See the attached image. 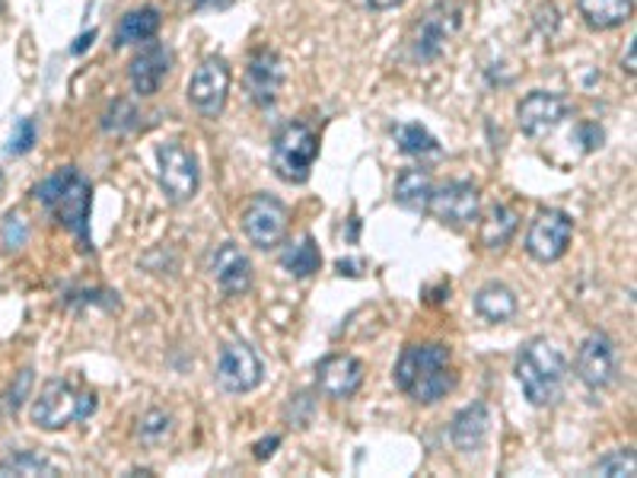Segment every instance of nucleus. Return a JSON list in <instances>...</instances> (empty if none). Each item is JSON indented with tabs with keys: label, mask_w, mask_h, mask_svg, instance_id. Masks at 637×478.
I'll return each instance as SVG.
<instances>
[{
	"label": "nucleus",
	"mask_w": 637,
	"mask_h": 478,
	"mask_svg": "<svg viewBox=\"0 0 637 478\" xmlns=\"http://www.w3.org/2000/svg\"><path fill=\"white\" fill-rule=\"evenodd\" d=\"M395 386L405 393L411 403L433 405L446 393H453L456 377L450 370V348L431 342V345H408L399 364H395Z\"/></svg>",
	"instance_id": "nucleus-1"
},
{
	"label": "nucleus",
	"mask_w": 637,
	"mask_h": 478,
	"mask_svg": "<svg viewBox=\"0 0 637 478\" xmlns=\"http://www.w3.org/2000/svg\"><path fill=\"white\" fill-rule=\"evenodd\" d=\"M35 202L45 204L51 217L64 230L74 233L83 252H93V236H90V207H93V185L76 173L74 166L58 170L54 176L42 179L35 185Z\"/></svg>",
	"instance_id": "nucleus-2"
},
{
	"label": "nucleus",
	"mask_w": 637,
	"mask_h": 478,
	"mask_svg": "<svg viewBox=\"0 0 637 478\" xmlns=\"http://www.w3.org/2000/svg\"><path fill=\"white\" fill-rule=\"evenodd\" d=\"M567 364L564 354L548 338H530L516 354V379L526 396V403L535 408H548L564 393Z\"/></svg>",
	"instance_id": "nucleus-3"
},
{
	"label": "nucleus",
	"mask_w": 637,
	"mask_h": 478,
	"mask_svg": "<svg viewBox=\"0 0 637 478\" xmlns=\"http://www.w3.org/2000/svg\"><path fill=\"white\" fill-rule=\"evenodd\" d=\"M96 411L93 393H76L68 379H49L32 399V425L42 430H61L74 421H86Z\"/></svg>",
	"instance_id": "nucleus-4"
},
{
	"label": "nucleus",
	"mask_w": 637,
	"mask_h": 478,
	"mask_svg": "<svg viewBox=\"0 0 637 478\" xmlns=\"http://www.w3.org/2000/svg\"><path fill=\"white\" fill-rule=\"evenodd\" d=\"M319 156V134L306 122H287L280 128L271 148V166L284 182L304 185Z\"/></svg>",
	"instance_id": "nucleus-5"
},
{
	"label": "nucleus",
	"mask_w": 637,
	"mask_h": 478,
	"mask_svg": "<svg viewBox=\"0 0 637 478\" xmlns=\"http://www.w3.org/2000/svg\"><path fill=\"white\" fill-rule=\"evenodd\" d=\"M160 160V192L166 195L169 204H185L198 195L202 185V170H198V156L188 151L182 141H163L156 148Z\"/></svg>",
	"instance_id": "nucleus-6"
},
{
	"label": "nucleus",
	"mask_w": 637,
	"mask_h": 478,
	"mask_svg": "<svg viewBox=\"0 0 637 478\" xmlns=\"http://www.w3.org/2000/svg\"><path fill=\"white\" fill-rule=\"evenodd\" d=\"M287 227H290V211L275 195L258 192L243 207V233H246V240L253 243L255 250L280 246L284 236H287Z\"/></svg>",
	"instance_id": "nucleus-7"
},
{
	"label": "nucleus",
	"mask_w": 637,
	"mask_h": 478,
	"mask_svg": "<svg viewBox=\"0 0 637 478\" xmlns=\"http://www.w3.org/2000/svg\"><path fill=\"white\" fill-rule=\"evenodd\" d=\"M459 26H462V3H456V0L433 3L414 26V39H411L414 58L418 61H433L443 51V45L456 35Z\"/></svg>",
	"instance_id": "nucleus-8"
},
{
	"label": "nucleus",
	"mask_w": 637,
	"mask_h": 478,
	"mask_svg": "<svg viewBox=\"0 0 637 478\" xmlns=\"http://www.w3.org/2000/svg\"><path fill=\"white\" fill-rule=\"evenodd\" d=\"M229 80H233V74H229L227 58H217V54L204 58L202 64H198V71L188 80V102H192V109L202 112L204 119H217L224 112V105H227Z\"/></svg>",
	"instance_id": "nucleus-9"
},
{
	"label": "nucleus",
	"mask_w": 637,
	"mask_h": 478,
	"mask_svg": "<svg viewBox=\"0 0 637 478\" xmlns=\"http://www.w3.org/2000/svg\"><path fill=\"white\" fill-rule=\"evenodd\" d=\"M265 377V367H261V357L255 354L253 345L246 342H233L227 345L220 357H217V367H214V379L224 393L233 396H243V393H253L255 386Z\"/></svg>",
	"instance_id": "nucleus-10"
},
{
	"label": "nucleus",
	"mask_w": 637,
	"mask_h": 478,
	"mask_svg": "<svg viewBox=\"0 0 637 478\" xmlns=\"http://www.w3.org/2000/svg\"><path fill=\"white\" fill-rule=\"evenodd\" d=\"M571 236H574V221L571 214H564L558 207H548L535 217L526 233V252L533 255L535 262L548 265V262H558L561 255L571 246Z\"/></svg>",
	"instance_id": "nucleus-11"
},
{
	"label": "nucleus",
	"mask_w": 637,
	"mask_h": 478,
	"mask_svg": "<svg viewBox=\"0 0 637 478\" xmlns=\"http://www.w3.org/2000/svg\"><path fill=\"white\" fill-rule=\"evenodd\" d=\"M618 377V354L606 332L586 335L581 352H577V379L586 389H609Z\"/></svg>",
	"instance_id": "nucleus-12"
},
{
	"label": "nucleus",
	"mask_w": 637,
	"mask_h": 478,
	"mask_svg": "<svg viewBox=\"0 0 637 478\" xmlns=\"http://www.w3.org/2000/svg\"><path fill=\"white\" fill-rule=\"evenodd\" d=\"M428 211L446 227H465V224L479 221L482 192L472 182H450L443 189H433Z\"/></svg>",
	"instance_id": "nucleus-13"
},
{
	"label": "nucleus",
	"mask_w": 637,
	"mask_h": 478,
	"mask_svg": "<svg viewBox=\"0 0 637 478\" xmlns=\"http://www.w3.org/2000/svg\"><path fill=\"white\" fill-rule=\"evenodd\" d=\"M567 112H571V105L564 96L548 93V90H533L516 105V122H520V131L530 138H548L567 119Z\"/></svg>",
	"instance_id": "nucleus-14"
},
{
	"label": "nucleus",
	"mask_w": 637,
	"mask_h": 478,
	"mask_svg": "<svg viewBox=\"0 0 637 478\" xmlns=\"http://www.w3.org/2000/svg\"><path fill=\"white\" fill-rule=\"evenodd\" d=\"M316 386L329 399H351L363 386V364L355 354H329L316 364Z\"/></svg>",
	"instance_id": "nucleus-15"
},
{
	"label": "nucleus",
	"mask_w": 637,
	"mask_h": 478,
	"mask_svg": "<svg viewBox=\"0 0 637 478\" xmlns=\"http://www.w3.org/2000/svg\"><path fill=\"white\" fill-rule=\"evenodd\" d=\"M210 277L217 281V287L229 297H243L253 291V262L249 255L239 250L236 243H224L210 255Z\"/></svg>",
	"instance_id": "nucleus-16"
},
{
	"label": "nucleus",
	"mask_w": 637,
	"mask_h": 478,
	"mask_svg": "<svg viewBox=\"0 0 637 478\" xmlns=\"http://www.w3.org/2000/svg\"><path fill=\"white\" fill-rule=\"evenodd\" d=\"M173 71V54L166 45H147V49L137 51V58L131 61L127 77H131V87L137 96H156L163 80Z\"/></svg>",
	"instance_id": "nucleus-17"
},
{
	"label": "nucleus",
	"mask_w": 637,
	"mask_h": 478,
	"mask_svg": "<svg viewBox=\"0 0 637 478\" xmlns=\"http://www.w3.org/2000/svg\"><path fill=\"white\" fill-rule=\"evenodd\" d=\"M284 83V64L275 51L261 49L255 51L249 58V68H246V90H249V100L255 105H271L278 100V90Z\"/></svg>",
	"instance_id": "nucleus-18"
},
{
	"label": "nucleus",
	"mask_w": 637,
	"mask_h": 478,
	"mask_svg": "<svg viewBox=\"0 0 637 478\" xmlns=\"http://www.w3.org/2000/svg\"><path fill=\"white\" fill-rule=\"evenodd\" d=\"M487 430H491V411L484 403L465 405L462 411H456L453 425H450V440L453 447L462 454H479L487 440Z\"/></svg>",
	"instance_id": "nucleus-19"
},
{
	"label": "nucleus",
	"mask_w": 637,
	"mask_h": 478,
	"mask_svg": "<svg viewBox=\"0 0 637 478\" xmlns=\"http://www.w3.org/2000/svg\"><path fill=\"white\" fill-rule=\"evenodd\" d=\"M516 309H520L516 294L501 281H487L475 291V313L487 323H507L516 316Z\"/></svg>",
	"instance_id": "nucleus-20"
},
{
	"label": "nucleus",
	"mask_w": 637,
	"mask_h": 478,
	"mask_svg": "<svg viewBox=\"0 0 637 478\" xmlns=\"http://www.w3.org/2000/svg\"><path fill=\"white\" fill-rule=\"evenodd\" d=\"M577 13L589 29H615L635 17V0H577Z\"/></svg>",
	"instance_id": "nucleus-21"
},
{
	"label": "nucleus",
	"mask_w": 637,
	"mask_h": 478,
	"mask_svg": "<svg viewBox=\"0 0 637 478\" xmlns=\"http://www.w3.org/2000/svg\"><path fill=\"white\" fill-rule=\"evenodd\" d=\"M433 195V179L428 170H402L395 179V204L411 214H424Z\"/></svg>",
	"instance_id": "nucleus-22"
},
{
	"label": "nucleus",
	"mask_w": 637,
	"mask_h": 478,
	"mask_svg": "<svg viewBox=\"0 0 637 478\" xmlns=\"http://www.w3.org/2000/svg\"><path fill=\"white\" fill-rule=\"evenodd\" d=\"M160 10L156 7H141V10H131L122 17V23L115 29V45H141V42H151L153 35L160 32Z\"/></svg>",
	"instance_id": "nucleus-23"
},
{
	"label": "nucleus",
	"mask_w": 637,
	"mask_h": 478,
	"mask_svg": "<svg viewBox=\"0 0 637 478\" xmlns=\"http://www.w3.org/2000/svg\"><path fill=\"white\" fill-rule=\"evenodd\" d=\"M280 268L294 277H312L322 268V252L316 246V240L306 233L297 243H290L287 250L280 252Z\"/></svg>",
	"instance_id": "nucleus-24"
},
{
	"label": "nucleus",
	"mask_w": 637,
	"mask_h": 478,
	"mask_svg": "<svg viewBox=\"0 0 637 478\" xmlns=\"http://www.w3.org/2000/svg\"><path fill=\"white\" fill-rule=\"evenodd\" d=\"M520 230V214L510 204H494L482 221V246L487 250H504L513 233Z\"/></svg>",
	"instance_id": "nucleus-25"
},
{
	"label": "nucleus",
	"mask_w": 637,
	"mask_h": 478,
	"mask_svg": "<svg viewBox=\"0 0 637 478\" xmlns=\"http://www.w3.org/2000/svg\"><path fill=\"white\" fill-rule=\"evenodd\" d=\"M0 476H58V466L51 462L49 456L20 450V454H10L7 459H0Z\"/></svg>",
	"instance_id": "nucleus-26"
},
{
	"label": "nucleus",
	"mask_w": 637,
	"mask_h": 478,
	"mask_svg": "<svg viewBox=\"0 0 637 478\" xmlns=\"http://www.w3.org/2000/svg\"><path fill=\"white\" fill-rule=\"evenodd\" d=\"M395 141H399V148L408 156H433V153H440L436 138L424 125H418V122H405V125L395 128Z\"/></svg>",
	"instance_id": "nucleus-27"
},
{
	"label": "nucleus",
	"mask_w": 637,
	"mask_h": 478,
	"mask_svg": "<svg viewBox=\"0 0 637 478\" xmlns=\"http://www.w3.org/2000/svg\"><path fill=\"white\" fill-rule=\"evenodd\" d=\"M137 125V109L131 105L127 100H115L112 105H109V112L102 115V128L112 134H125V131H131V128Z\"/></svg>",
	"instance_id": "nucleus-28"
},
{
	"label": "nucleus",
	"mask_w": 637,
	"mask_h": 478,
	"mask_svg": "<svg viewBox=\"0 0 637 478\" xmlns=\"http://www.w3.org/2000/svg\"><path fill=\"white\" fill-rule=\"evenodd\" d=\"M637 462L635 454L625 447V450H615V454L603 456L599 462H596V476H609V478H631L635 476Z\"/></svg>",
	"instance_id": "nucleus-29"
},
{
	"label": "nucleus",
	"mask_w": 637,
	"mask_h": 478,
	"mask_svg": "<svg viewBox=\"0 0 637 478\" xmlns=\"http://www.w3.org/2000/svg\"><path fill=\"white\" fill-rule=\"evenodd\" d=\"M169 430H173V418H169L166 411H160V408H153V411H147V415L137 421V437L147 440V444H156V440L169 437Z\"/></svg>",
	"instance_id": "nucleus-30"
},
{
	"label": "nucleus",
	"mask_w": 637,
	"mask_h": 478,
	"mask_svg": "<svg viewBox=\"0 0 637 478\" xmlns=\"http://www.w3.org/2000/svg\"><path fill=\"white\" fill-rule=\"evenodd\" d=\"M0 240H3V250H7V252L23 250L25 240H29V227H25L23 214L10 211V214L3 217V230H0Z\"/></svg>",
	"instance_id": "nucleus-31"
},
{
	"label": "nucleus",
	"mask_w": 637,
	"mask_h": 478,
	"mask_svg": "<svg viewBox=\"0 0 637 478\" xmlns=\"http://www.w3.org/2000/svg\"><path fill=\"white\" fill-rule=\"evenodd\" d=\"M35 134H39V128L32 119H23L17 131L10 134V144H7V153L10 156H23V153L32 151V144H35Z\"/></svg>",
	"instance_id": "nucleus-32"
},
{
	"label": "nucleus",
	"mask_w": 637,
	"mask_h": 478,
	"mask_svg": "<svg viewBox=\"0 0 637 478\" xmlns=\"http://www.w3.org/2000/svg\"><path fill=\"white\" fill-rule=\"evenodd\" d=\"M29 393H32V370L25 367V370H20L17 379L10 383V389H7V408H10V411H20L25 399H29Z\"/></svg>",
	"instance_id": "nucleus-33"
},
{
	"label": "nucleus",
	"mask_w": 637,
	"mask_h": 478,
	"mask_svg": "<svg viewBox=\"0 0 637 478\" xmlns=\"http://www.w3.org/2000/svg\"><path fill=\"white\" fill-rule=\"evenodd\" d=\"M603 141H606L603 128L593 125V122H584V125H581V144H584V151H599Z\"/></svg>",
	"instance_id": "nucleus-34"
},
{
	"label": "nucleus",
	"mask_w": 637,
	"mask_h": 478,
	"mask_svg": "<svg viewBox=\"0 0 637 478\" xmlns=\"http://www.w3.org/2000/svg\"><path fill=\"white\" fill-rule=\"evenodd\" d=\"M280 444L278 434H271V437H265V440H258L253 450H255V459H268V456L275 454V447Z\"/></svg>",
	"instance_id": "nucleus-35"
},
{
	"label": "nucleus",
	"mask_w": 637,
	"mask_h": 478,
	"mask_svg": "<svg viewBox=\"0 0 637 478\" xmlns=\"http://www.w3.org/2000/svg\"><path fill=\"white\" fill-rule=\"evenodd\" d=\"M229 3H233V0H192L195 10H224Z\"/></svg>",
	"instance_id": "nucleus-36"
},
{
	"label": "nucleus",
	"mask_w": 637,
	"mask_h": 478,
	"mask_svg": "<svg viewBox=\"0 0 637 478\" xmlns=\"http://www.w3.org/2000/svg\"><path fill=\"white\" fill-rule=\"evenodd\" d=\"M373 10H392V7H402L405 0H367Z\"/></svg>",
	"instance_id": "nucleus-37"
},
{
	"label": "nucleus",
	"mask_w": 637,
	"mask_h": 478,
	"mask_svg": "<svg viewBox=\"0 0 637 478\" xmlns=\"http://www.w3.org/2000/svg\"><path fill=\"white\" fill-rule=\"evenodd\" d=\"M621 68L628 71V74H635L637 68H635V42L628 45V54H625V61H621Z\"/></svg>",
	"instance_id": "nucleus-38"
},
{
	"label": "nucleus",
	"mask_w": 637,
	"mask_h": 478,
	"mask_svg": "<svg viewBox=\"0 0 637 478\" xmlns=\"http://www.w3.org/2000/svg\"><path fill=\"white\" fill-rule=\"evenodd\" d=\"M93 39H96V32H90V35H80V39H76V45H74L76 54L86 49V45H93Z\"/></svg>",
	"instance_id": "nucleus-39"
},
{
	"label": "nucleus",
	"mask_w": 637,
	"mask_h": 478,
	"mask_svg": "<svg viewBox=\"0 0 637 478\" xmlns=\"http://www.w3.org/2000/svg\"><path fill=\"white\" fill-rule=\"evenodd\" d=\"M0 182H3V176H0Z\"/></svg>",
	"instance_id": "nucleus-40"
}]
</instances>
